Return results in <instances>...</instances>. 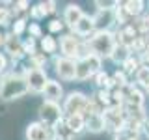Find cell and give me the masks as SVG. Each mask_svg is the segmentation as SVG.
<instances>
[{
	"instance_id": "obj_1",
	"label": "cell",
	"mask_w": 149,
	"mask_h": 140,
	"mask_svg": "<svg viewBox=\"0 0 149 140\" xmlns=\"http://www.w3.org/2000/svg\"><path fill=\"white\" fill-rule=\"evenodd\" d=\"M30 90L22 75L6 73L0 77V99L2 101H19Z\"/></svg>"
},
{
	"instance_id": "obj_2",
	"label": "cell",
	"mask_w": 149,
	"mask_h": 140,
	"mask_svg": "<svg viewBox=\"0 0 149 140\" xmlns=\"http://www.w3.org/2000/svg\"><path fill=\"white\" fill-rule=\"evenodd\" d=\"M86 43H88L91 52L97 54L99 58H106V56L110 58L112 50H114V47H116V37L110 30H97Z\"/></svg>"
},
{
	"instance_id": "obj_3",
	"label": "cell",
	"mask_w": 149,
	"mask_h": 140,
	"mask_svg": "<svg viewBox=\"0 0 149 140\" xmlns=\"http://www.w3.org/2000/svg\"><path fill=\"white\" fill-rule=\"evenodd\" d=\"M37 114H39V121L49 129H54L56 125L63 120V110H62V106H60V103L47 101V99L41 103Z\"/></svg>"
},
{
	"instance_id": "obj_4",
	"label": "cell",
	"mask_w": 149,
	"mask_h": 140,
	"mask_svg": "<svg viewBox=\"0 0 149 140\" xmlns=\"http://www.w3.org/2000/svg\"><path fill=\"white\" fill-rule=\"evenodd\" d=\"M86 105H88V97L84 95L82 92H71L63 101V114L65 116H74V114H82L84 116V110H86Z\"/></svg>"
},
{
	"instance_id": "obj_5",
	"label": "cell",
	"mask_w": 149,
	"mask_h": 140,
	"mask_svg": "<svg viewBox=\"0 0 149 140\" xmlns=\"http://www.w3.org/2000/svg\"><path fill=\"white\" fill-rule=\"evenodd\" d=\"M22 77H24V80L28 84V90L34 92V93H41L45 90L47 82H49L45 69H37V67H28Z\"/></svg>"
},
{
	"instance_id": "obj_6",
	"label": "cell",
	"mask_w": 149,
	"mask_h": 140,
	"mask_svg": "<svg viewBox=\"0 0 149 140\" xmlns=\"http://www.w3.org/2000/svg\"><path fill=\"white\" fill-rule=\"evenodd\" d=\"M54 67L56 73L62 80H74L77 78V62L69 58H56L54 60Z\"/></svg>"
},
{
	"instance_id": "obj_7",
	"label": "cell",
	"mask_w": 149,
	"mask_h": 140,
	"mask_svg": "<svg viewBox=\"0 0 149 140\" xmlns=\"http://www.w3.org/2000/svg\"><path fill=\"white\" fill-rule=\"evenodd\" d=\"M78 45L80 41L77 39L73 34H67L60 39V50H62L63 58H69V60H78Z\"/></svg>"
},
{
	"instance_id": "obj_8",
	"label": "cell",
	"mask_w": 149,
	"mask_h": 140,
	"mask_svg": "<svg viewBox=\"0 0 149 140\" xmlns=\"http://www.w3.org/2000/svg\"><path fill=\"white\" fill-rule=\"evenodd\" d=\"M26 140H52V129L45 127L41 121H32L26 125Z\"/></svg>"
},
{
	"instance_id": "obj_9",
	"label": "cell",
	"mask_w": 149,
	"mask_h": 140,
	"mask_svg": "<svg viewBox=\"0 0 149 140\" xmlns=\"http://www.w3.org/2000/svg\"><path fill=\"white\" fill-rule=\"evenodd\" d=\"M4 50H6L15 62L22 60V56H24V52H22V41L19 39V37H15L13 34H6V39H4Z\"/></svg>"
},
{
	"instance_id": "obj_10",
	"label": "cell",
	"mask_w": 149,
	"mask_h": 140,
	"mask_svg": "<svg viewBox=\"0 0 149 140\" xmlns=\"http://www.w3.org/2000/svg\"><path fill=\"white\" fill-rule=\"evenodd\" d=\"M93 22H95V30H108L116 22L114 9H99L97 15L93 17Z\"/></svg>"
},
{
	"instance_id": "obj_11",
	"label": "cell",
	"mask_w": 149,
	"mask_h": 140,
	"mask_svg": "<svg viewBox=\"0 0 149 140\" xmlns=\"http://www.w3.org/2000/svg\"><path fill=\"white\" fill-rule=\"evenodd\" d=\"M73 32L77 36H80V37H88V36H93L95 34V22H93V17L90 15H84L80 21L77 22V24L73 26Z\"/></svg>"
},
{
	"instance_id": "obj_12",
	"label": "cell",
	"mask_w": 149,
	"mask_h": 140,
	"mask_svg": "<svg viewBox=\"0 0 149 140\" xmlns=\"http://www.w3.org/2000/svg\"><path fill=\"white\" fill-rule=\"evenodd\" d=\"M84 17V11H82V8L78 6V4H69L67 8H65V11H63V22L67 26H74L78 21Z\"/></svg>"
},
{
	"instance_id": "obj_13",
	"label": "cell",
	"mask_w": 149,
	"mask_h": 140,
	"mask_svg": "<svg viewBox=\"0 0 149 140\" xmlns=\"http://www.w3.org/2000/svg\"><path fill=\"white\" fill-rule=\"evenodd\" d=\"M43 93H45L47 101L58 103V101L63 97V88H62V84H60V82L49 80V82H47V86H45V90H43Z\"/></svg>"
},
{
	"instance_id": "obj_14",
	"label": "cell",
	"mask_w": 149,
	"mask_h": 140,
	"mask_svg": "<svg viewBox=\"0 0 149 140\" xmlns=\"http://www.w3.org/2000/svg\"><path fill=\"white\" fill-rule=\"evenodd\" d=\"M65 125L71 131L73 134H80L84 129H86V120H84L82 114H74V116H65Z\"/></svg>"
},
{
	"instance_id": "obj_15",
	"label": "cell",
	"mask_w": 149,
	"mask_h": 140,
	"mask_svg": "<svg viewBox=\"0 0 149 140\" xmlns=\"http://www.w3.org/2000/svg\"><path fill=\"white\" fill-rule=\"evenodd\" d=\"M84 120H86V129L90 133H101V131L106 129L102 114H90V116H84Z\"/></svg>"
},
{
	"instance_id": "obj_16",
	"label": "cell",
	"mask_w": 149,
	"mask_h": 140,
	"mask_svg": "<svg viewBox=\"0 0 149 140\" xmlns=\"http://www.w3.org/2000/svg\"><path fill=\"white\" fill-rule=\"evenodd\" d=\"M74 138H77V134H73L71 131L67 129V125H65L63 120L52 129V140H74Z\"/></svg>"
},
{
	"instance_id": "obj_17",
	"label": "cell",
	"mask_w": 149,
	"mask_h": 140,
	"mask_svg": "<svg viewBox=\"0 0 149 140\" xmlns=\"http://www.w3.org/2000/svg\"><path fill=\"white\" fill-rule=\"evenodd\" d=\"M129 56H130V49H129V47L116 43L114 50H112V54H110V60H112V62H116V64H123Z\"/></svg>"
},
{
	"instance_id": "obj_18",
	"label": "cell",
	"mask_w": 149,
	"mask_h": 140,
	"mask_svg": "<svg viewBox=\"0 0 149 140\" xmlns=\"http://www.w3.org/2000/svg\"><path fill=\"white\" fill-rule=\"evenodd\" d=\"M90 77H93V73H91V69H90V65L86 64V60L80 58V60H77V78L74 80H88Z\"/></svg>"
},
{
	"instance_id": "obj_19",
	"label": "cell",
	"mask_w": 149,
	"mask_h": 140,
	"mask_svg": "<svg viewBox=\"0 0 149 140\" xmlns=\"http://www.w3.org/2000/svg\"><path fill=\"white\" fill-rule=\"evenodd\" d=\"M143 6L146 4L143 2H140V0H129V2H123V8H125V11L129 13V17L132 19V17H138V15H142V11H143Z\"/></svg>"
},
{
	"instance_id": "obj_20",
	"label": "cell",
	"mask_w": 149,
	"mask_h": 140,
	"mask_svg": "<svg viewBox=\"0 0 149 140\" xmlns=\"http://www.w3.org/2000/svg\"><path fill=\"white\" fill-rule=\"evenodd\" d=\"M56 49H58V43L52 36H43L41 37V50L43 54H54Z\"/></svg>"
},
{
	"instance_id": "obj_21",
	"label": "cell",
	"mask_w": 149,
	"mask_h": 140,
	"mask_svg": "<svg viewBox=\"0 0 149 140\" xmlns=\"http://www.w3.org/2000/svg\"><path fill=\"white\" fill-rule=\"evenodd\" d=\"M26 28H28L26 19H15V22H11V34L15 37H21L26 32Z\"/></svg>"
},
{
	"instance_id": "obj_22",
	"label": "cell",
	"mask_w": 149,
	"mask_h": 140,
	"mask_svg": "<svg viewBox=\"0 0 149 140\" xmlns=\"http://www.w3.org/2000/svg\"><path fill=\"white\" fill-rule=\"evenodd\" d=\"M136 82L142 86H149V65H140L136 71Z\"/></svg>"
},
{
	"instance_id": "obj_23",
	"label": "cell",
	"mask_w": 149,
	"mask_h": 140,
	"mask_svg": "<svg viewBox=\"0 0 149 140\" xmlns=\"http://www.w3.org/2000/svg\"><path fill=\"white\" fill-rule=\"evenodd\" d=\"M121 65H123V69H121V71H123L125 75H127V73H134V71H138V67H140V65H138V60L134 58L132 54H130Z\"/></svg>"
},
{
	"instance_id": "obj_24",
	"label": "cell",
	"mask_w": 149,
	"mask_h": 140,
	"mask_svg": "<svg viewBox=\"0 0 149 140\" xmlns=\"http://www.w3.org/2000/svg\"><path fill=\"white\" fill-rule=\"evenodd\" d=\"M4 4H0V26H8L11 24V9L2 8Z\"/></svg>"
},
{
	"instance_id": "obj_25",
	"label": "cell",
	"mask_w": 149,
	"mask_h": 140,
	"mask_svg": "<svg viewBox=\"0 0 149 140\" xmlns=\"http://www.w3.org/2000/svg\"><path fill=\"white\" fill-rule=\"evenodd\" d=\"M28 34H30V37H43V34H41V28H39V24H37V22H30V24H28Z\"/></svg>"
},
{
	"instance_id": "obj_26",
	"label": "cell",
	"mask_w": 149,
	"mask_h": 140,
	"mask_svg": "<svg viewBox=\"0 0 149 140\" xmlns=\"http://www.w3.org/2000/svg\"><path fill=\"white\" fill-rule=\"evenodd\" d=\"M30 15L34 17V19H43L47 13H45V9H43V6L41 4H37V6H34V8H30Z\"/></svg>"
},
{
	"instance_id": "obj_27",
	"label": "cell",
	"mask_w": 149,
	"mask_h": 140,
	"mask_svg": "<svg viewBox=\"0 0 149 140\" xmlns=\"http://www.w3.org/2000/svg\"><path fill=\"white\" fill-rule=\"evenodd\" d=\"M63 30V22L58 21V19H54V21L49 22V32L50 34H56V32H62Z\"/></svg>"
},
{
	"instance_id": "obj_28",
	"label": "cell",
	"mask_w": 149,
	"mask_h": 140,
	"mask_svg": "<svg viewBox=\"0 0 149 140\" xmlns=\"http://www.w3.org/2000/svg\"><path fill=\"white\" fill-rule=\"evenodd\" d=\"M119 2H102V0H97L95 6H99V9H116Z\"/></svg>"
},
{
	"instance_id": "obj_29",
	"label": "cell",
	"mask_w": 149,
	"mask_h": 140,
	"mask_svg": "<svg viewBox=\"0 0 149 140\" xmlns=\"http://www.w3.org/2000/svg\"><path fill=\"white\" fill-rule=\"evenodd\" d=\"M6 69H8V58L4 52H0V75H6Z\"/></svg>"
},
{
	"instance_id": "obj_30",
	"label": "cell",
	"mask_w": 149,
	"mask_h": 140,
	"mask_svg": "<svg viewBox=\"0 0 149 140\" xmlns=\"http://www.w3.org/2000/svg\"><path fill=\"white\" fill-rule=\"evenodd\" d=\"M41 6H43L45 13H52V11H56V2H41Z\"/></svg>"
},
{
	"instance_id": "obj_31",
	"label": "cell",
	"mask_w": 149,
	"mask_h": 140,
	"mask_svg": "<svg viewBox=\"0 0 149 140\" xmlns=\"http://www.w3.org/2000/svg\"><path fill=\"white\" fill-rule=\"evenodd\" d=\"M30 4L28 2H15V11H26Z\"/></svg>"
},
{
	"instance_id": "obj_32",
	"label": "cell",
	"mask_w": 149,
	"mask_h": 140,
	"mask_svg": "<svg viewBox=\"0 0 149 140\" xmlns=\"http://www.w3.org/2000/svg\"><path fill=\"white\" fill-rule=\"evenodd\" d=\"M143 131H146V134L149 136V121H146V123H143Z\"/></svg>"
},
{
	"instance_id": "obj_33",
	"label": "cell",
	"mask_w": 149,
	"mask_h": 140,
	"mask_svg": "<svg viewBox=\"0 0 149 140\" xmlns=\"http://www.w3.org/2000/svg\"><path fill=\"white\" fill-rule=\"evenodd\" d=\"M4 39H6V36H4L2 32H0V47H4Z\"/></svg>"
},
{
	"instance_id": "obj_34",
	"label": "cell",
	"mask_w": 149,
	"mask_h": 140,
	"mask_svg": "<svg viewBox=\"0 0 149 140\" xmlns=\"http://www.w3.org/2000/svg\"><path fill=\"white\" fill-rule=\"evenodd\" d=\"M146 90H147V93H149V86H147V88H146Z\"/></svg>"
}]
</instances>
